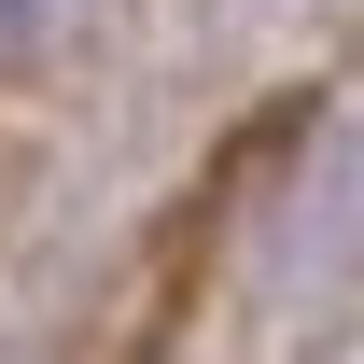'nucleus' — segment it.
I'll use <instances>...</instances> for the list:
<instances>
[{"instance_id": "2", "label": "nucleus", "mask_w": 364, "mask_h": 364, "mask_svg": "<svg viewBox=\"0 0 364 364\" xmlns=\"http://www.w3.org/2000/svg\"><path fill=\"white\" fill-rule=\"evenodd\" d=\"M70 28H85V0H0V70L43 56V43H70Z\"/></svg>"}, {"instance_id": "1", "label": "nucleus", "mask_w": 364, "mask_h": 364, "mask_svg": "<svg viewBox=\"0 0 364 364\" xmlns=\"http://www.w3.org/2000/svg\"><path fill=\"white\" fill-rule=\"evenodd\" d=\"M350 309H364V98L309 127L267 238H252V322L267 336H336Z\"/></svg>"}]
</instances>
